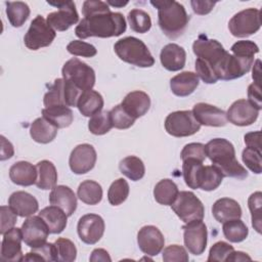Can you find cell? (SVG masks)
<instances>
[{
	"instance_id": "6da1fadb",
	"label": "cell",
	"mask_w": 262,
	"mask_h": 262,
	"mask_svg": "<svg viewBox=\"0 0 262 262\" xmlns=\"http://www.w3.org/2000/svg\"><path fill=\"white\" fill-rule=\"evenodd\" d=\"M82 13L84 17L75 29V34L80 39L117 37L126 31L123 14L112 12L106 2L87 0L83 3Z\"/></svg>"
},
{
	"instance_id": "7a4b0ae2",
	"label": "cell",
	"mask_w": 262,
	"mask_h": 262,
	"mask_svg": "<svg viewBox=\"0 0 262 262\" xmlns=\"http://www.w3.org/2000/svg\"><path fill=\"white\" fill-rule=\"evenodd\" d=\"M206 157L210 159L223 175L243 180L248 177V171L238 163L235 158L233 144L225 138H214L205 145Z\"/></svg>"
},
{
	"instance_id": "3957f363",
	"label": "cell",
	"mask_w": 262,
	"mask_h": 262,
	"mask_svg": "<svg viewBox=\"0 0 262 262\" xmlns=\"http://www.w3.org/2000/svg\"><path fill=\"white\" fill-rule=\"evenodd\" d=\"M158 8V23L162 32L170 39H175L185 31L189 17L182 4L174 0L150 1Z\"/></svg>"
},
{
	"instance_id": "277c9868",
	"label": "cell",
	"mask_w": 262,
	"mask_h": 262,
	"mask_svg": "<svg viewBox=\"0 0 262 262\" xmlns=\"http://www.w3.org/2000/svg\"><path fill=\"white\" fill-rule=\"evenodd\" d=\"M114 49L121 60L130 64L149 68L155 63V58L147 46L135 37H126L118 40L114 45Z\"/></svg>"
},
{
	"instance_id": "5b68a950",
	"label": "cell",
	"mask_w": 262,
	"mask_h": 262,
	"mask_svg": "<svg viewBox=\"0 0 262 262\" xmlns=\"http://www.w3.org/2000/svg\"><path fill=\"white\" fill-rule=\"evenodd\" d=\"M62 78L77 86L81 91L92 89L95 84L94 70L79 58L68 60L61 70Z\"/></svg>"
},
{
	"instance_id": "8992f818",
	"label": "cell",
	"mask_w": 262,
	"mask_h": 262,
	"mask_svg": "<svg viewBox=\"0 0 262 262\" xmlns=\"http://www.w3.org/2000/svg\"><path fill=\"white\" fill-rule=\"evenodd\" d=\"M174 213L184 223L195 220H203L205 208L201 200L192 191H180L176 200L171 205Z\"/></svg>"
},
{
	"instance_id": "52a82bcc",
	"label": "cell",
	"mask_w": 262,
	"mask_h": 262,
	"mask_svg": "<svg viewBox=\"0 0 262 262\" xmlns=\"http://www.w3.org/2000/svg\"><path fill=\"white\" fill-rule=\"evenodd\" d=\"M165 129L174 137H186L195 134L201 129V125L191 111H176L167 116Z\"/></svg>"
},
{
	"instance_id": "ba28073f",
	"label": "cell",
	"mask_w": 262,
	"mask_h": 262,
	"mask_svg": "<svg viewBox=\"0 0 262 262\" xmlns=\"http://www.w3.org/2000/svg\"><path fill=\"white\" fill-rule=\"evenodd\" d=\"M56 36L55 30L52 29L43 16L37 15L31 23L28 32L24 37L25 45L31 50H38L42 47L49 46Z\"/></svg>"
},
{
	"instance_id": "9c48e42d",
	"label": "cell",
	"mask_w": 262,
	"mask_h": 262,
	"mask_svg": "<svg viewBox=\"0 0 262 262\" xmlns=\"http://www.w3.org/2000/svg\"><path fill=\"white\" fill-rule=\"evenodd\" d=\"M261 28V12L256 8H247L234 14L228 23V29L234 37H248Z\"/></svg>"
},
{
	"instance_id": "30bf717a",
	"label": "cell",
	"mask_w": 262,
	"mask_h": 262,
	"mask_svg": "<svg viewBox=\"0 0 262 262\" xmlns=\"http://www.w3.org/2000/svg\"><path fill=\"white\" fill-rule=\"evenodd\" d=\"M254 63V58H243L229 54L227 51L214 68L218 80H233L247 74Z\"/></svg>"
},
{
	"instance_id": "8fae6325",
	"label": "cell",
	"mask_w": 262,
	"mask_h": 262,
	"mask_svg": "<svg viewBox=\"0 0 262 262\" xmlns=\"http://www.w3.org/2000/svg\"><path fill=\"white\" fill-rule=\"evenodd\" d=\"M47 3L58 8L57 11L49 13L46 18L49 26L55 31H67L78 23L79 14L73 1H47Z\"/></svg>"
},
{
	"instance_id": "7c38bea8",
	"label": "cell",
	"mask_w": 262,
	"mask_h": 262,
	"mask_svg": "<svg viewBox=\"0 0 262 262\" xmlns=\"http://www.w3.org/2000/svg\"><path fill=\"white\" fill-rule=\"evenodd\" d=\"M184 246L192 255L203 254L207 247V226L202 220L186 223L183 227Z\"/></svg>"
},
{
	"instance_id": "4fadbf2b",
	"label": "cell",
	"mask_w": 262,
	"mask_h": 262,
	"mask_svg": "<svg viewBox=\"0 0 262 262\" xmlns=\"http://www.w3.org/2000/svg\"><path fill=\"white\" fill-rule=\"evenodd\" d=\"M192 50L198 58L208 62L213 69L226 53V50L220 42L215 39H210L204 34H201L193 42Z\"/></svg>"
},
{
	"instance_id": "5bb4252c",
	"label": "cell",
	"mask_w": 262,
	"mask_h": 262,
	"mask_svg": "<svg viewBox=\"0 0 262 262\" xmlns=\"http://www.w3.org/2000/svg\"><path fill=\"white\" fill-rule=\"evenodd\" d=\"M23 241L30 248H38L47 241L49 229L45 221L38 216L29 217L21 225Z\"/></svg>"
},
{
	"instance_id": "9a60e30c",
	"label": "cell",
	"mask_w": 262,
	"mask_h": 262,
	"mask_svg": "<svg viewBox=\"0 0 262 262\" xmlns=\"http://www.w3.org/2000/svg\"><path fill=\"white\" fill-rule=\"evenodd\" d=\"M104 221L97 214L83 215L78 222L77 231L80 239L87 245L96 244L103 235Z\"/></svg>"
},
{
	"instance_id": "2e32d148",
	"label": "cell",
	"mask_w": 262,
	"mask_h": 262,
	"mask_svg": "<svg viewBox=\"0 0 262 262\" xmlns=\"http://www.w3.org/2000/svg\"><path fill=\"white\" fill-rule=\"evenodd\" d=\"M96 151L91 144L83 143L77 145L71 152L69 165L75 174H85L92 170L96 163Z\"/></svg>"
},
{
	"instance_id": "e0dca14e",
	"label": "cell",
	"mask_w": 262,
	"mask_h": 262,
	"mask_svg": "<svg viewBox=\"0 0 262 262\" xmlns=\"http://www.w3.org/2000/svg\"><path fill=\"white\" fill-rule=\"evenodd\" d=\"M23 234L21 229L13 227L3 234L1 243L0 260L2 262H18L24 261L21 252Z\"/></svg>"
},
{
	"instance_id": "ac0fdd59",
	"label": "cell",
	"mask_w": 262,
	"mask_h": 262,
	"mask_svg": "<svg viewBox=\"0 0 262 262\" xmlns=\"http://www.w3.org/2000/svg\"><path fill=\"white\" fill-rule=\"evenodd\" d=\"M137 244L144 254L157 256L164 248L165 238L158 227L145 225L141 227L137 233Z\"/></svg>"
},
{
	"instance_id": "d6986e66",
	"label": "cell",
	"mask_w": 262,
	"mask_h": 262,
	"mask_svg": "<svg viewBox=\"0 0 262 262\" xmlns=\"http://www.w3.org/2000/svg\"><path fill=\"white\" fill-rule=\"evenodd\" d=\"M259 116V110L250 103L247 99H238L234 101L226 113L227 121L235 126L252 125Z\"/></svg>"
},
{
	"instance_id": "ffe728a7",
	"label": "cell",
	"mask_w": 262,
	"mask_h": 262,
	"mask_svg": "<svg viewBox=\"0 0 262 262\" xmlns=\"http://www.w3.org/2000/svg\"><path fill=\"white\" fill-rule=\"evenodd\" d=\"M191 112L200 125L210 127H223L228 122L226 113L223 110L209 103L199 102L194 104Z\"/></svg>"
},
{
	"instance_id": "44dd1931",
	"label": "cell",
	"mask_w": 262,
	"mask_h": 262,
	"mask_svg": "<svg viewBox=\"0 0 262 262\" xmlns=\"http://www.w3.org/2000/svg\"><path fill=\"white\" fill-rule=\"evenodd\" d=\"M8 206L20 217H30L39 209L38 201L31 193L23 190L15 191L8 199Z\"/></svg>"
},
{
	"instance_id": "7402d4cb",
	"label": "cell",
	"mask_w": 262,
	"mask_h": 262,
	"mask_svg": "<svg viewBox=\"0 0 262 262\" xmlns=\"http://www.w3.org/2000/svg\"><path fill=\"white\" fill-rule=\"evenodd\" d=\"M123 108L135 120L144 116L150 106V98L147 93L136 90L128 93L121 102Z\"/></svg>"
},
{
	"instance_id": "603a6c76",
	"label": "cell",
	"mask_w": 262,
	"mask_h": 262,
	"mask_svg": "<svg viewBox=\"0 0 262 262\" xmlns=\"http://www.w3.org/2000/svg\"><path fill=\"white\" fill-rule=\"evenodd\" d=\"M49 203L60 208L68 216H72L77 209V196L75 192L66 185H55L50 194Z\"/></svg>"
},
{
	"instance_id": "cb8c5ba5",
	"label": "cell",
	"mask_w": 262,
	"mask_h": 262,
	"mask_svg": "<svg viewBox=\"0 0 262 262\" xmlns=\"http://www.w3.org/2000/svg\"><path fill=\"white\" fill-rule=\"evenodd\" d=\"M160 59L162 66L166 70L170 72L180 71L185 66L186 52L178 44L169 43L163 47L160 54Z\"/></svg>"
},
{
	"instance_id": "d4e9b609",
	"label": "cell",
	"mask_w": 262,
	"mask_h": 262,
	"mask_svg": "<svg viewBox=\"0 0 262 262\" xmlns=\"http://www.w3.org/2000/svg\"><path fill=\"white\" fill-rule=\"evenodd\" d=\"M37 168L30 162L19 161L14 163L9 169L10 180L20 186H30L36 183L37 180Z\"/></svg>"
},
{
	"instance_id": "484cf974",
	"label": "cell",
	"mask_w": 262,
	"mask_h": 262,
	"mask_svg": "<svg viewBox=\"0 0 262 262\" xmlns=\"http://www.w3.org/2000/svg\"><path fill=\"white\" fill-rule=\"evenodd\" d=\"M212 214L218 222L223 223L228 220L241 218L242 208L235 200L221 198L214 203L212 207Z\"/></svg>"
},
{
	"instance_id": "4316f807",
	"label": "cell",
	"mask_w": 262,
	"mask_h": 262,
	"mask_svg": "<svg viewBox=\"0 0 262 262\" xmlns=\"http://www.w3.org/2000/svg\"><path fill=\"white\" fill-rule=\"evenodd\" d=\"M199 77L192 72H182L170 80V88L176 96L190 95L199 86Z\"/></svg>"
},
{
	"instance_id": "83f0119b",
	"label": "cell",
	"mask_w": 262,
	"mask_h": 262,
	"mask_svg": "<svg viewBox=\"0 0 262 262\" xmlns=\"http://www.w3.org/2000/svg\"><path fill=\"white\" fill-rule=\"evenodd\" d=\"M39 216L45 221L50 233H60L67 226L68 215L56 206H49L42 209Z\"/></svg>"
},
{
	"instance_id": "f1b7e54d",
	"label": "cell",
	"mask_w": 262,
	"mask_h": 262,
	"mask_svg": "<svg viewBox=\"0 0 262 262\" xmlns=\"http://www.w3.org/2000/svg\"><path fill=\"white\" fill-rule=\"evenodd\" d=\"M77 107L84 117H92L101 112L103 107V98L100 93L92 89L83 91L79 97Z\"/></svg>"
},
{
	"instance_id": "f546056e",
	"label": "cell",
	"mask_w": 262,
	"mask_h": 262,
	"mask_svg": "<svg viewBox=\"0 0 262 262\" xmlns=\"http://www.w3.org/2000/svg\"><path fill=\"white\" fill-rule=\"evenodd\" d=\"M57 134V128L44 117L37 118L30 128L31 137L38 143H49Z\"/></svg>"
},
{
	"instance_id": "4dcf8cb0",
	"label": "cell",
	"mask_w": 262,
	"mask_h": 262,
	"mask_svg": "<svg viewBox=\"0 0 262 262\" xmlns=\"http://www.w3.org/2000/svg\"><path fill=\"white\" fill-rule=\"evenodd\" d=\"M43 117L57 129L69 127L74 120L73 112L67 105H52L42 110Z\"/></svg>"
},
{
	"instance_id": "1f68e13d",
	"label": "cell",
	"mask_w": 262,
	"mask_h": 262,
	"mask_svg": "<svg viewBox=\"0 0 262 262\" xmlns=\"http://www.w3.org/2000/svg\"><path fill=\"white\" fill-rule=\"evenodd\" d=\"M37 168V180L36 186L40 189H52L56 185L57 181V172L55 166L47 160L40 161L36 165Z\"/></svg>"
},
{
	"instance_id": "d6a6232c",
	"label": "cell",
	"mask_w": 262,
	"mask_h": 262,
	"mask_svg": "<svg viewBox=\"0 0 262 262\" xmlns=\"http://www.w3.org/2000/svg\"><path fill=\"white\" fill-rule=\"evenodd\" d=\"M178 192L176 183L168 178L160 180L154 188L155 200L164 206H171L176 200Z\"/></svg>"
},
{
	"instance_id": "836d02e7",
	"label": "cell",
	"mask_w": 262,
	"mask_h": 262,
	"mask_svg": "<svg viewBox=\"0 0 262 262\" xmlns=\"http://www.w3.org/2000/svg\"><path fill=\"white\" fill-rule=\"evenodd\" d=\"M182 162V174L186 185L192 189H198L204 168L203 161L189 158Z\"/></svg>"
},
{
	"instance_id": "e575fe53",
	"label": "cell",
	"mask_w": 262,
	"mask_h": 262,
	"mask_svg": "<svg viewBox=\"0 0 262 262\" xmlns=\"http://www.w3.org/2000/svg\"><path fill=\"white\" fill-rule=\"evenodd\" d=\"M77 195L87 205H97L102 199L101 185L93 180H85L80 183Z\"/></svg>"
},
{
	"instance_id": "d590c367",
	"label": "cell",
	"mask_w": 262,
	"mask_h": 262,
	"mask_svg": "<svg viewBox=\"0 0 262 262\" xmlns=\"http://www.w3.org/2000/svg\"><path fill=\"white\" fill-rule=\"evenodd\" d=\"M119 169L122 174H124L132 181L140 180L145 173V167L143 162L135 156H128L124 158L120 162Z\"/></svg>"
},
{
	"instance_id": "8d00e7d4",
	"label": "cell",
	"mask_w": 262,
	"mask_h": 262,
	"mask_svg": "<svg viewBox=\"0 0 262 262\" xmlns=\"http://www.w3.org/2000/svg\"><path fill=\"white\" fill-rule=\"evenodd\" d=\"M6 15L10 25L14 28L21 27L30 15V8L27 3L21 1L7 2Z\"/></svg>"
},
{
	"instance_id": "74e56055",
	"label": "cell",
	"mask_w": 262,
	"mask_h": 262,
	"mask_svg": "<svg viewBox=\"0 0 262 262\" xmlns=\"http://www.w3.org/2000/svg\"><path fill=\"white\" fill-rule=\"evenodd\" d=\"M222 231L225 238L231 243H241L245 241L249 234L247 225L239 218L223 222Z\"/></svg>"
},
{
	"instance_id": "f35d334b",
	"label": "cell",
	"mask_w": 262,
	"mask_h": 262,
	"mask_svg": "<svg viewBox=\"0 0 262 262\" xmlns=\"http://www.w3.org/2000/svg\"><path fill=\"white\" fill-rule=\"evenodd\" d=\"M222 179L223 175L215 166H204L199 188L206 191L214 190L221 184Z\"/></svg>"
},
{
	"instance_id": "ab89813d",
	"label": "cell",
	"mask_w": 262,
	"mask_h": 262,
	"mask_svg": "<svg viewBox=\"0 0 262 262\" xmlns=\"http://www.w3.org/2000/svg\"><path fill=\"white\" fill-rule=\"evenodd\" d=\"M132 31L136 33H146L151 28V19L147 12L141 9H132L127 16Z\"/></svg>"
},
{
	"instance_id": "60d3db41",
	"label": "cell",
	"mask_w": 262,
	"mask_h": 262,
	"mask_svg": "<svg viewBox=\"0 0 262 262\" xmlns=\"http://www.w3.org/2000/svg\"><path fill=\"white\" fill-rule=\"evenodd\" d=\"M129 195V184L124 178L115 180L107 191V200L111 205L119 206L124 203Z\"/></svg>"
},
{
	"instance_id": "b9f144b4",
	"label": "cell",
	"mask_w": 262,
	"mask_h": 262,
	"mask_svg": "<svg viewBox=\"0 0 262 262\" xmlns=\"http://www.w3.org/2000/svg\"><path fill=\"white\" fill-rule=\"evenodd\" d=\"M110 112L101 111L92 116L88 122V129L94 135H103L112 129Z\"/></svg>"
},
{
	"instance_id": "7bdbcfd3",
	"label": "cell",
	"mask_w": 262,
	"mask_h": 262,
	"mask_svg": "<svg viewBox=\"0 0 262 262\" xmlns=\"http://www.w3.org/2000/svg\"><path fill=\"white\" fill-rule=\"evenodd\" d=\"M64 81L62 78L56 79L54 83L50 86L49 90L45 93L43 103L45 107L52 105H66L64 103Z\"/></svg>"
},
{
	"instance_id": "ee69618b",
	"label": "cell",
	"mask_w": 262,
	"mask_h": 262,
	"mask_svg": "<svg viewBox=\"0 0 262 262\" xmlns=\"http://www.w3.org/2000/svg\"><path fill=\"white\" fill-rule=\"evenodd\" d=\"M56 252V261L73 262L77 257V249L72 241L64 237H59L54 243Z\"/></svg>"
},
{
	"instance_id": "f6af8a7d",
	"label": "cell",
	"mask_w": 262,
	"mask_h": 262,
	"mask_svg": "<svg viewBox=\"0 0 262 262\" xmlns=\"http://www.w3.org/2000/svg\"><path fill=\"white\" fill-rule=\"evenodd\" d=\"M24 261H56L54 244L45 243L41 247L33 248V250L24 257Z\"/></svg>"
},
{
	"instance_id": "bcb514c9",
	"label": "cell",
	"mask_w": 262,
	"mask_h": 262,
	"mask_svg": "<svg viewBox=\"0 0 262 262\" xmlns=\"http://www.w3.org/2000/svg\"><path fill=\"white\" fill-rule=\"evenodd\" d=\"M110 118H111L113 127H115L117 129H128L135 122V119L132 118L123 108V106L121 104L114 106L110 111Z\"/></svg>"
},
{
	"instance_id": "7dc6e473",
	"label": "cell",
	"mask_w": 262,
	"mask_h": 262,
	"mask_svg": "<svg viewBox=\"0 0 262 262\" xmlns=\"http://www.w3.org/2000/svg\"><path fill=\"white\" fill-rule=\"evenodd\" d=\"M261 205H262L261 191H256L249 196L248 206L252 216V226L258 233L261 232Z\"/></svg>"
},
{
	"instance_id": "c3c4849f",
	"label": "cell",
	"mask_w": 262,
	"mask_h": 262,
	"mask_svg": "<svg viewBox=\"0 0 262 262\" xmlns=\"http://www.w3.org/2000/svg\"><path fill=\"white\" fill-rule=\"evenodd\" d=\"M230 50L233 55L243 58H254V55L259 52L258 45L250 40H241L235 42Z\"/></svg>"
},
{
	"instance_id": "681fc988",
	"label": "cell",
	"mask_w": 262,
	"mask_h": 262,
	"mask_svg": "<svg viewBox=\"0 0 262 262\" xmlns=\"http://www.w3.org/2000/svg\"><path fill=\"white\" fill-rule=\"evenodd\" d=\"M242 159L245 165L255 174H260L262 171V160H261V151L246 147L243 150Z\"/></svg>"
},
{
	"instance_id": "f907efd6",
	"label": "cell",
	"mask_w": 262,
	"mask_h": 262,
	"mask_svg": "<svg viewBox=\"0 0 262 262\" xmlns=\"http://www.w3.org/2000/svg\"><path fill=\"white\" fill-rule=\"evenodd\" d=\"M67 50L73 55L82 57H93L97 53L96 48L92 44L81 40L71 41L67 46Z\"/></svg>"
},
{
	"instance_id": "816d5d0a",
	"label": "cell",
	"mask_w": 262,
	"mask_h": 262,
	"mask_svg": "<svg viewBox=\"0 0 262 262\" xmlns=\"http://www.w3.org/2000/svg\"><path fill=\"white\" fill-rule=\"evenodd\" d=\"M234 251L233 247L231 245H229L228 243L225 242H217L215 243L209 252V256H208V261L212 262V261H226L227 257L231 254V252Z\"/></svg>"
},
{
	"instance_id": "f5cc1de1",
	"label": "cell",
	"mask_w": 262,
	"mask_h": 262,
	"mask_svg": "<svg viewBox=\"0 0 262 262\" xmlns=\"http://www.w3.org/2000/svg\"><path fill=\"white\" fill-rule=\"evenodd\" d=\"M165 262H187L189 260L186 250L179 245H170L163 251Z\"/></svg>"
},
{
	"instance_id": "db71d44e",
	"label": "cell",
	"mask_w": 262,
	"mask_h": 262,
	"mask_svg": "<svg viewBox=\"0 0 262 262\" xmlns=\"http://www.w3.org/2000/svg\"><path fill=\"white\" fill-rule=\"evenodd\" d=\"M195 71L198 77H200L207 84H214L218 81L214 69L206 61L196 58L195 60Z\"/></svg>"
},
{
	"instance_id": "11a10c76",
	"label": "cell",
	"mask_w": 262,
	"mask_h": 262,
	"mask_svg": "<svg viewBox=\"0 0 262 262\" xmlns=\"http://www.w3.org/2000/svg\"><path fill=\"white\" fill-rule=\"evenodd\" d=\"M181 160H185V159H196L200 161H203L206 159V151H205V145L203 143H199V142H192V143H188L186 144L183 149L181 150Z\"/></svg>"
},
{
	"instance_id": "9f6ffc18",
	"label": "cell",
	"mask_w": 262,
	"mask_h": 262,
	"mask_svg": "<svg viewBox=\"0 0 262 262\" xmlns=\"http://www.w3.org/2000/svg\"><path fill=\"white\" fill-rule=\"evenodd\" d=\"M0 216H1V225H0V233L3 235L6 231L10 230L14 227L16 223V214L9 206H1L0 208Z\"/></svg>"
},
{
	"instance_id": "6f0895ef",
	"label": "cell",
	"mask_w": 262,
	"mask_h": 262,
	"mask_svg": "<svg viewBox=\"0 0 262 262\" xmlns=\"http://www.w3.org/2000/svg\"><path fill=\"white\" fill-rule=\"evenodd\" d=\"M248 100L257 110L262 108V96H261V85L260 83L253 82L248 87Z\"/></svg>"
},
{
	"instance_id": "680465c9",
	"label": "cell",
	"mask_w": 262,
	"mask_h": 262,
	"mask_svg": "<svg viewBox=\"0 0 262 262\" xmlns=\"http://www.w3.org/2000/svg\"><path fill=\"white\" fill-rule=\"evenodd\" d=\"M192 10L194 11V13L200 14V15H205L208 14L209 12H211V10L213 9V7L215 6L216 2L213 1H207V0H192L190 1Z\"/></svg>"
},
{
	"instance_id": "91938a15",
	"label": "cell",
	"mask_w": 262,
	"mask_h": 262,
	"mask_svg": "<svg viewBox=\"0 0 262 262\" xmlns=\"http://www.w3.org/2000/svg\"><path fill=\"white\" fill-rule=\"evenodd\" d=\"M244 139L247 147H251L261 151V132L260 131L249 132L245 135Z\"/></svg>"
},
{
	"instance_id": "94428289",
	"label": "cell",
	"mask_w": 262,
	"mask_h": 262,
	"mask_svg": "<svg viewBox=\"0 0 262 262\" xmlns=\"http://www.w3.org/2000/svg\"><path fill=\"white\" fill-rule=\"evenodd\" d=\"M14 154V149L12 144L2 135L1 136V161L10 159Z\"/></svg>"
},
{
	"instance_id": "6125c7cd",
	"label": "cell",
	"mask_w": 262,
	"mask_h": 262,
	"mask_svg": "<svg viewBox=\"0 0 262 262\" xmlns=\"http://www.w3.org/2000/svg\"><path fill=\"white\" fill-rule=\"evenodd\" d=\"M90 261H112V259L105 250L95 249L91 253Z\"/></svg>"
},
{
	"instance_id": "be15d7a7",
	"label": "cell",
	"mask_w": 262,
	"mask_h": 262,
	"mask_svg": "<svg viewBox=\"0 0 262 262\" xmlns=\"http://www.w3.org/2000/svg\"><path fill=\"white\" fill-rule=\"evenodd\" d=\"M251 257L249 255H247L244 252L241 251H232L231 254L227 257L226 262H236V261H251Z\"/></svg>"
},
{
	"instance_id": "e7e4bbea",
	"label": "cell",
	"mask_w": 262,
	"mask_h": 262,
	"mask_svg": "<svg viewBox=\"0 0 262 262\" xmlns=\"http://www.w3.org/2000/svg\"><path fill=\"white\" fill-rule=\"evenodd\" d=\"M260 60L257 59L256 62L254 63V69H253V79H254V82L255 83H260V80H261V70H260Z\"/></svg>"
},
{
	"instance_id": "03108f58",
	"label": "cell",
	"mask_w": 262,
	"mask_h": 262,
	"mask_svg": "<svg viewBox=\"0 0 262 262\" xmlns=\"http://www.w3.org/2000/svg\"><path fill=\"white\" fill-rule=\"evenodd\" d=\"M107 5H112L115 7H123L128 4V1H113V0H107L106 1Z\"/></svg>"
}]
</instances>
